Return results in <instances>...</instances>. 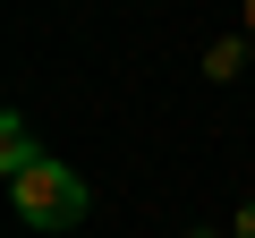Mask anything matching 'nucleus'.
<instances>
[{
  "mask_svg": "<svg viewBox=\"0 0 255 238\" xmlns=\"http://www.w3.org/2000/svg\"><path fill=\"white\" fill-rule=\"evenodd\" d=\"M247 60H255V43H247V34H230V43H213V51H204V77H213V85H230Z\"/></svg>",
  "mask_w": 255,
  "mask_h": 238,
  "instance_id": "obj_3",
  "label": "nucleus"
},
{
  "mask_svg": "<svg viewBox=\"0 0 255 238\" xmlns=\"http://www.w3.org/2000/svg\"><path fill=\"white\" fill-rule=\"evenodd\" d=\"M247 34H255V0H247Z\"/></svg>",
  "mask_w": 255,
  "mask_h": 238,
  "instance_id": "obj_4",
  "label": "nucleus"
},
{
  "mask_svg": "<svg viewBox=\"0 0 255 238\" xmlns=\"http://www.w3.org/2000/svg\"><path fill=\"white\" fill-rule=\"evenodd\" d=\"M9 196H17V221L26 230H77L85 221V179L68 170V162H34V170H17L9 179Z\"/></svg>",
  "mask_w": 255,
  "mask_h": 238,
  "instance_id": "obj_1",
  "label": "nucleus"
},
{
  "mask_svg": "<svg viewBox=\"0 0 255 238\" xmlns=\"http://www.w3.org/2000/svg\"><path fill=\"white\" fill-rule=\"evenodd\" d=\"M34 162H43V145L26 136V119L9 111V119H0V170H9V179H17V170H34Z\"/></svg>",
  "mask_w": 255,
  "mask_h": 238,
  "instance_id": "obj_2",
  "label": "nucleus"
}]
</instances>
